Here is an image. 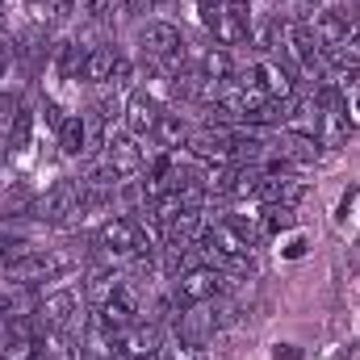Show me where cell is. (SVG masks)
Returning a JSON list of instances; mask_svg holds the SVG:
<instances>
[{
    "instance_id": "6da1fadb",
    "label": "cell",
    "mask_w": 360,
    "mask_h": 360,
    "mask_svg": "<svg viewBox=\"0 0 360 360\" xmlns=\"http://www.w3.org/2000/svg\"><path fill=\"white\" fill-rule=\"evenodd\" d=\"M80 201H84V180L80 176H63V180H55V184L46 188V197L34 201V218L51 222V226H63V222H72V218L84 214Z\"/></svg>"
},
{
    "instance_id": "7a4b0ae2",
    "label": "cell",
    "mask_w": 360,
    "mask_h": 360,
    "mask_svg": "<svg viewBox=\"0 0 360 360\" xmlns=\"http://www.w3.org/2000/svg\"><path fill=\"white\" fill-rule=\"evenodd\" d=\"M76 269V256L72 252H25V256H17V260H8L4 272H8V281H55V276H63V272Z\"/></svg>"
},
{
    "instance_id": "3957f363",
    "label": "cell",
    "mask_w": 360,
    "mask_h": 360,
    "mask_svg": "<svg viewBox=\"0 0 360 360\" xmlns=\"http://www.w3.org/2000/svg\"><path fill=\"white\" fill-rule=\"evenodd\" d=\"M176 340L184 348H205L210 344V335L218 331V314H214V306L210 302H201V306H184L176 310Z\"/></svg>"
},
{
    "instance_id": "277c9868",
    "label": "cell",
    "mask_w": 360,
    "mask_h": 360,
    "mask_svg": "<svg viewBox=\"0 0 360 360\" xmlns=\"http://www.w3.org/2000/svg\"><path fill=\"white\" fill-rule=\"evenodd\" d=\"M184 147L197 155V160H218V164H235V134L222 130V126H201V130H188Z\"/></svg>"
},
{
    "instance_id": "5b68a950",
    "label": "cell",
    "mask_w": 360,
    "mask_h": 360,
    "mask_svg": "<svg viewBox=\"0 0 360 360\" xmlns=\"http://www.w3.org/2000/svg\"><path fill=\"white\" fill-rule=\"evenodd\" d=\"M139 46H143V55L172 63L180 51H184V38H180V30L172 21H147V25L139 30Z\"/></svg>"
},
{
    "instance_id": "8992f818",
    "label": "cell",
    "mask_w": 360,
    "mask_h": 360,
    "mask_svg": "<svg viewBox=\"0 0 360 360\" xmlns=\"http://www.w3.org/2000/svg\"><path fill=\"white\" fill-rule=\"evenodd\" d=\"M289 51H293V59H297L306 72H323V42H319L314 25H310L306 17L289 21Z\"/></svg>"
},
{
    "instance_id": "52a82bcc",
    "label": "cell",
    "mask_w": 360,
    "mask_h": 360,
    "mask_svg": "<svg viewBox=\"0 0 360 360\" xmlns=\"http://www.w3.org/2000/svg\"><path fill=\"white\" fill-rule=\"evenodd\" d=\"M105 164H109L122 180L134 176V172H143V147H139V139H134V134L109 139V143H105Z\"/></svg>"
},
{
    "instance_id": "ba28073f",
    "label": "cell",
    "mask_w": 360,
    "mask_h": 360,
    "mask_svg": "<svg viewBox=\"0 0 360 360\" xmlns=\"http://www.w3.org/2000/svg\"><path fill=\"white\" fill-rule=\"evenodd\" d=\"M302 193H306V184L302 180H293V176H260V184H256V201L260 205H297L302 201Z\"/></svg>"
},
{
    "instance_id": "9c48e42d",
    "label": "cell",
    "mask_w": 360,
    "mask_h": 360,
    "mask_svg": "<svg viewBox=\"0 0 360 360\" xmlns=\"http://www.w3.org/2000/svg\"><path fill=\"white\" fill-rule=\"evenodd\" d=\"M46 46H51V38H46V30H42V25H30V30H21V34L13 38V55H17L30 72H38V68H42Z\"/></svg>"
},
{
    "instance_id": "30bf717a",
    "label": "cell",
    "mask_w": 360,
    "mask_h": 360,
    "mask_svg": "<svg viewBox=\"0 0 360 360\" xmlns=\"http://www.w3.org/2000/svg\"><path fill=\"white\" fill-rule=\"evenodd\" d=\"M155 122H160V105H155V96H147V92H130V105H126V126H130V134H134V139H139V134H151Z\"/></svg>"
},
{
    "instance_id": "8fae6325",
    "label": "cell",
    "mask_w": 360,
    "mask_h": 360,
    "mask_svg": "<svg viewBox=\"0 0 360 360\" xmlns=\"http://www.w3.org/2000/svg\"><path fill=\"white\" fill-rule=\"evenodd\" d=\"M310 25H314V34H319V42H323V46H344V42H348V30H352L348 13H331V8L314 13V17H310Z\"/></svg>"
},
{
    "instance_id": "7c38bea8",
    "label": "cell",
    "mask_w": 360,
    "mask_h": 360,
    "mask_svg": "<svg viewBox=\"0 0 360 360\" xmlns=\"http://www.w3.org/2000/svg\"><path fill=\"white\" fill-rule=\"evenodd\" d=\"M117 59H122V55H117L113 46H92L80 76H84L89 84H109V80H113V68H117Z\"/></svg>"
},
{
    "instance_id": "4fadbf2b",
    "label": "cell",
    "mask_w": 360,
    "mask_h": 360,
    "mask_svg": "<svg viewBox=\"0 0 360 360\" xmlns=\"http://www.w3.org/2000/svg\"><path fill=\"white\" fill-rule=\"evenodd\" d=\"M59 147H63V155H84L89 151V122H84V113H76V117L63 122Z\"/></svg>"
},
{
    "instance_id": "5bb4252c",
    "label": "cell",
    "mask_w": 360,
    "mask_h": 360,
    "mask_svg": "<svg viewBox=\"0 0 360 360\" xmlns=\"http://www.w3.org/2000/svg\"><path fill=\"white\" fill-rule=\"evenodd\" d=\"M256 226H260V239H269L276 231L297 226V214H293V205H264V214H256Z\"/></svg>"
},
{
    "instance_id": "9a60e30c",
    "label": "cell",
    "mask_w": 360,
    "mask_h": 360,
    "mask_svg": "<svg viewBox=\"0 0 360 360\" xmlns=\"http://www.w3.org/2000/svg\"><path fill=\"white\" fill-rule=\"evenodd\" d=\"M201 76H210V80H218V84H231V76H235L231 51H226V46H214V51L201 59Z\"/></svg>"
},
{
    "instance_id": "2e32d148",
    "label": "cell",
    "mask_w": 360,
    "mask_h": 360,
    "mask_svg": "<svg viewBox=\"0 0 360 360\" xmlns=\"http://www.w3.org/2000/svg\"><path fill=\"white\" fill-rule=\"evenodd\" d=\"M84 59H89V51H84L80 42H63V46H59L55 68H59V76H63V80H76V76L84 72Z\"/></svg>"
},
{
    "instance_id": "e0dca14e",
    "label": "cell",
    "mask_w": 360,
    "mask_h": 360,
    "mask_svg": "<svg viewBox=\"0 0 360 360\" xmlns=\"http://www.w3.org/2000/svg\"><path fill=\"white\" fill-rule=\"evenodd\" d=\"M164 147H176V143H184L188 139V126L180 122V113H160V122H155V130H151Z\"/></svg>"
},
{
    "instance_id": "ac0fdd59",
    "label": "cell",
    "mask_w": 360,
    "mask_h": 360,
    "mask_svg": "<svg viewBox=\"0 0 360 360\" xmlns=\"http://www.w3.org/2000/svg\"><path fill=\"white\" fill-rule=\"evenodd\" d=\"M113 4H117V0H76V13L89 17V21H101V17L113 13Z\"/></svg>"
},
{
    "instance_id": "d6986e66",
    "label": "cell",
    "mask_w": 360,
    "mask_h": 360,
    "mask_svg": "<svg viewBox=\"0 0 360 360\" xmlns=\"http://www.w3.org/2000/svg\"><path fill=\"white\" fill-rule=\"evenodd\" d=\"M25 143H30V113H17L13 117V130H8V147L13 151H25Z\"/></svg>"
},
{
    "instance_id": "ffe728a7",
    "label": "cell",
    "mask_w": 360,
    "mask_h": 360,
    "mask_svg": "<svg viewBox=\"0 0 360 360\" xmlns=\"http://www.w3.org/2000/svg\"><path fill=\"white\" fill-rule=\"evenodd\" d=\"M21 113V96L17 92H0V117H17Z\"/></svg>"
},
{
    "instance_id": "44dd1931",
    "label": "cell",
    "mask_w": 360,
    "mask_h": 360,
    "mask_svg": "<svg viewBox=\"0 0 360 360\" xmlns=\"http://www.w3.org/2000/svg\"><path fill=\"white\" fill-rule=\"evenodd\" d=\"M117 4H122V13H126V17H143V13L151 8V0H117Z\"/></svg>"
},
{
    "instance_id": "7402d4cb",
    "label": "cell",
    "mask_w": 360,
    "mask_h": 360,
    "mask_svg": "<svg viewBox=\"0 0 360 360\" xmlns=\"http://www.w3.org/2000/svg\"><path fill=\"white\" fill-rule=\"evenodd\" d=\"M42 113H46V122H51L55 130H63V122H68V117L59 113V105H55V101H46V105H42Z\"/></svg>"
},
{
    "instance_id": "603a6c76",
    "label": "cell",
    "mask_w": 360,
    "mask_h": 360,
    "mask_svg": "<svg viewBox=\"0 0 360 360\" xmlns=\"http://www.w3.org/2000/svg\"><path fill=\"white\" fill-rule=\"evenodd\" d=\"M8 63H13V46H8V38L0 34V80L8 76Z\"/></svg>"
},
{
    "instance_id": "cb8c5ba5",
    "label": "cell",
    "mask_w": 360,
    "mask_h": 360,
    "mask_svg": "<svg viewBox=\"0 0 360 360\" xmlns=\"http://www.w3.org/2000/svg\"><path fill=\"white\" fill-rule=\"evenodd\" d=\"M130 76H134V72H130V63H126V59H117V68H113V80H109V84H130Z\"/></svg>"
},
{
    "instance_id": "d4e9b609",
    "label": "cell",
    "mask_w": 360,
    "mask_h": 360,
    "mask_svg": "<svg viewBox=\"0 0 360 360\" xmlns=\"http://www.w3.org/2000/svg\"><path fill=\"white\" fill-rule=\"evenodd\" d=\"M293 8L306 17V13H323V0H293Z\"/></svg>"
},
{
    "instance_id": "484cf974",
    "label": "cell",
    "mask_w": 360,
    "mask_h": 360,
    "mask_svg": "<svg viewBox=\"0 0 360 360\" xmlns=\"http://www.w3.org/2000/svg\"><path fill=\"white\" fill-rule=\"evenodd\" d=\"M272 360H302V352H297V348H289V344H285V348H276V352H272Z\"/></svg>"
},
{
    "instance_id": "4316f807",
    "label": "cell",
    "mask_w": 360,
    "mask_h": 360,
    "mask_svg": "<svg viewBox=\"0 0 360 360\" xmlns=\"http://www.w3.org/2000/svg\"><path fill=\"white\" fill-rule=\"evenodd\" d=\"M348 272H360V239L352 243V252H348Z\"/></svg>"
},
{
    "instance_id": "83f0119b",
    "label": "cell",
    "mask_w": 360,
    "mask_h": 360,
    "mask_svg": "<svg viewBox=\"0 0 360 360\" xmlns=\"http://www.w3.org/2000/svg\"><path fill=\"white\" fill-rule=\"evenodd\" d=\"M8 310H13V297H8V293H0V319H4Z\"/></svg>"
},
{
    "instance_id": "f1b7e54d",
    "label": "cell",
    "mask_w": 360,
    "mask_h": 360,
    "mask_svg": "<svg viewBox=\"0 0 360 360\" xmlns=\"http://www.w3.org/2000/svg\"><path fill=\"white\" fill-rule=\"evenodd\" d=\"M4 155H8V139H0V164H4Z\"/></svg>"
},
{
    "instance_id": "f546056e",
    "label": "cell",
    "mask_w": 360,
    "mask_h": 360,
    "mask_svg": "<svg viewBox=\"0 0 360 360\" xmlns=\"http://www.w3.org/2000/svg\"><path fill=\"white\" fill-rule=\"evenodd\" d=\"M30 360H46V356H42V352H30Z\"/></svg>"
},
{
    "instance_id": "4dcf8cb0",
    "label": "cell",
    "mask_w": 360,
    "mask_h": 360,
    "mask_svg": "<svg viewBox=\"0 0 360 360\" xmlns=\"http://www.w3.org/2000/svg\"><path fill=\"white\" fill-rule=\"evenodd\" d=\"M356 109H360V96H356Z\"/></svg>"
},
{
    "instance_id": "1f68e13d",
    "label": "cell",
    "mask_w": 360,
    "mask_h": 360,
    "mask_svg": "<svg viewBox=\"0 0 360 360\" xmlns=\"http://www.w3.org/2000/svg\"><path fill=\"white\" fill-rule=\"evenodd\" d=\"M0 4H4V0H0Z\"/></svg>"
}]
</instances>
